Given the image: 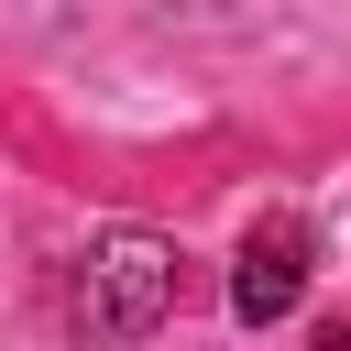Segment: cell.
Wrapping results in <instances>:
<instances>
[{
    "label": "cell",
    "instance_id": "6da1fadb",
    "mask_svg": "<svg viewBox=\"0 0 351 351\" xmlns=\"http://www.w3.org/2000/svg\"><path fill=\"white\" fill-rule=\"evenodd\" d=\"M176 296H186V263H176V241L165 230H99L88 252H77V285H66V307H77V329L88 340H154L165 318H176Z\"/></svg>",
    "mask_w": 351,
    "mask_h": 351
},
{
    "label": "cell",
    "instance_id": "7a4b0ae2",
    "mask_svg": "<svg viewBox=\"0 0 351 351\" xmlns=\"http://www.w3.org/2000/svg\"><path fill=\"white\" fill-rule=\"evenodd\" d=\"M296 296H307V219H252L241 230V263H230V318L241 329H274V318H296Z\"/></svg>",
    "mask_w": 351,
    "mask_h": 351
},
{
    "label": "cell",
    "instance_id": "3957f363",
    "mask_svg": "<svg viewBox=\"0 0 351 351\" xmlns=\"http://www.w3.org/2000/svg\"><path fill=\"white\" fill-rule=\"evenodd\" d=\"M318 351H351V329H318Z\"/></svg>",
    "mask_w": 351,
    "mask_h": 351
}]
</instances>
